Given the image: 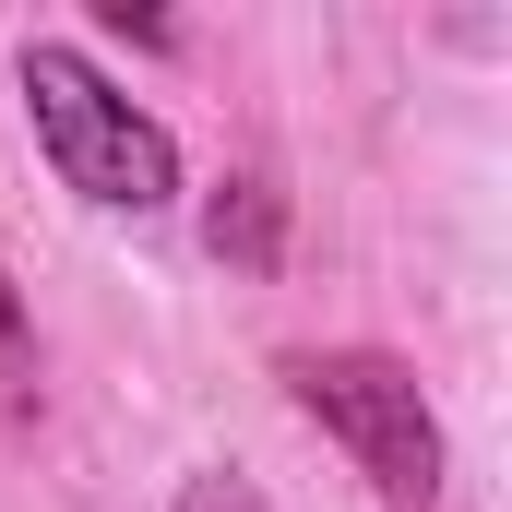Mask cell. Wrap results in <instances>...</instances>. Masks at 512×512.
I'll list each match as a JSON object with an SVG mask.
<instances>
[{
    "label": "cell",
    "mask_w": 512,
    "mask_h": 512,
    "mask_svg": "<svg viewBox=\"0 0 512 512\" xmlns=\"http://www.w3.org/2000/svg\"><path fill=\"white\" fill-rule=\"evenodd\" d=\"M203 251L239 262V274H274V262H286V191H274L262 167H239V179L203 203Z\"/></svg>",
    "instance_id": "3957f363"
},
{
    "label": "cell",
    "mask_w": 512,
    "mask_h": 512,
    "mask_svg": "<svg viewBox=\"0 0 512 512\" xmlns=\"http://www.w3.org/2000/svg\"><path fill=\"white\" fill-rule=\"evenodd\" d=\"M179 512H262V489L227 477V465H203V477H179Z\"/></svg>",
    "instance_id": "5b68a950"
},
{
    "label": "cell",
    "mask_w": 512,
    "mask_h": 512,
    "mask_svg": "<svg viewBox=\"0 0 512 512\" xmlns=\"http://www.w3.org/2000/svg\"><path fill=\"white\" fill-rule=\"evenodd\" d=\"M12 72H24V120H36V143H48L60 191H84L96 215H155V203H179V143H167V120L131 108L84 48L36 36Z\"/></svg>",
    "instance_id": "6da1fadb"
},
{
    "label": "cell",
    "mask_w": 512,
    "mask_h": 512,
    "mask_svg": "<svg viewBox=\"0 0 512 512\" xmlns=\"http://www.w3.org/2000/svg\"><path fill=\"white\" fill-rule=\"evenodd\" d=\"M286 393H298V417L322 441L358 453V477L393 512L441 501V417H429V393H417L405 358H382V346H298L286 358Z\"/></svg>",
    "instance_id": "7a4b0ae2"
},
{
    "label": "cell",
    "mask_w": 512,
    "mask_h": 512,
    "mask_svg": "<svg viewBox=\"0 0 512 512\" xmlns=\"http://www.w3.org/2000/svg\"><path fill=\"white\" fill-rule=\"evenodd\" d=\"M36 417H48V346H36V310L0 274V441H24Z\"/></svg>",
    "instance_id": "277c9868"
}]
</instances>
